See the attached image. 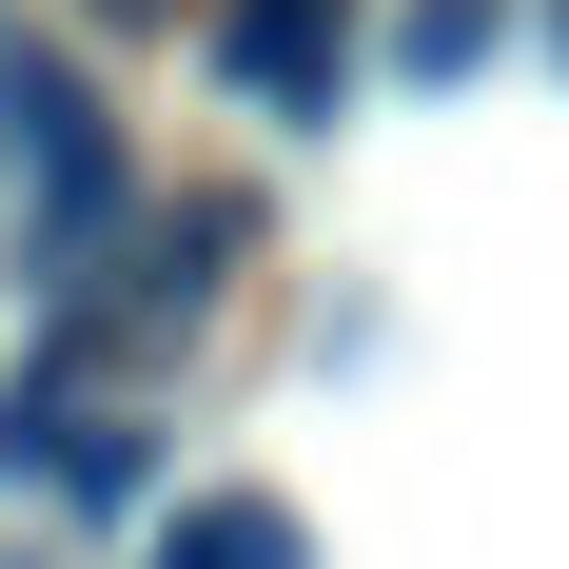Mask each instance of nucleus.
I'll return each instance as SVG.
<instances>
[{
  "instance_id": "1",
  "label": "nucleus",
  "mask_w": 569,
  "mask_h": 569,
  "mask_svg": "<svg viewBox=\"0 0 569 569\" xmlns=\"http://www.w3.org/2000/svg\"><path fill=\"white\" fill-rule=\"evenodd\" d=\"M20 177H40L20 256H40V276H79V256H99V217H118V118L79 99L59 59H20Z\"/></svg>"
},
{
  "instance_id": "5",
  "label": "nucleus",
  "mask_w": 569,
  "mask_h": 569,
  "mask_svg": "<svg viewBox=\"0 0 569 569\" xmlns=\"http://www.w3.org/2000/svg\"><path fill=\"white\" fill-rule=\"evenodd\" d=\"M511 40V0H393V79H471Z\"/></svg>"
},
{
  "instance_id": "7",
  "label": "nucleus",
  "mask_w": 569,
  "mask_h": 569,
  "mask_svg": "<svg viewBox=\"0 0 569 569\" xmlns=\"http://www.w3.org/2000/svg\"><path fill=\"white\" fill-rule=\"evenodd\" d=\"M550 59H569V0H550Z\"/></svg>"
},
{
  "instance_id": "4",
  "label": "nucleus",
  "mask_w": 569,
  "mask_h": 569,
  "mask_svg": "<svg viewBox=\"0 0 569 569\" xmlns=\"http://www.w3.org/2000/svg\"><path fill=\"white\" fill-rule=\"evenodd\" d=\"M138 569H315V530H295L276 491H197V511H177Z\"/></svg>"
},
{
  "instance_id": "3",
  "label": "nucleus",
  "mask_w": 569,
  "mask_h": 569,
  "mask_svg": "<svg viewBox=\"0 0 569 569\" xmlns=\"http://www.w3.org/2000/svg\"><path fill=\"white\" fill-rule=\"evenodd\" d=\"M217 276H236V197H177L158 217V256H138V295H118V335L158 353V335H197L217 315Z\"/></svg>"
},
{
  "instance_id": "6",
  "label": "nucleus",
  "mask_w": 569,
  "mask_h": 569,
  "mask_svg": "<svg viewBox=\"0 0 569 569\" xmlns=\"http://www.w3.org/2000/svg\"><path fill=\"white\" fill-rule=\"evenodd\" d=\"M40 452H59V491H79V511H138V471H158L118 412H99V432H40Z\"/></svg>"
},
{
  "instance_id": "2",
  "label": "nucleus",
  "mask_w": 569,
  "mask_h": 569,
  "mask_svg": "<svg viewBox=\"0 0 569 569\" xmlns=\"http://www.w3.org/2000/svg\"><path fill=\"white\" fill-rule=\"evenodd\" d=\"M217 59H236V99H256V118H335V0H236Z\"/></svg>"
},
{
  "instance_id": "8",
  "label": "nucleus",
  "mask_w": 569,
  "mask_h": 569,
  "mask_svg": "<svg viewBox=\"0 0 569 569\" xmlns=\"http://www.w3.org/2000/svg\"><path fill=\"white\" fill-rule=\"evenodd\" d=\"M0 569H20V550H0Z\"/></svg>"
}]
</instances>
